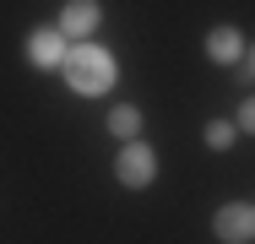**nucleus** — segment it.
<instances>
[{"mask_svg":"<svg viewBox=\"0 0 255 244\" xmlns=\"http://www.w3.org/2000/svg\"><path fill=\"white\" fill-rule=\"evenodd\" d=\"M65 49H71V38H65L60 27H33V33H27V65H33V71H60Z\"/></svg>","mask_w":255,"mask_h":244,"instance_id":"5","label":"nucleus"},{"mask_svg":"<svg viewBox=\"0 0 255 244\" xmlns=\"http://www.w3.org/2000/svg\"><path fill=\"white\" fill-rule=\"evenodd\" d=\"M54 27H60L71 44H82V38H93V33L103 27V5H98V0H65Z\"/></svg>","mask_w":255,"mask_h":244,"instance_id":"4","label":"nucleus"},{"mask_svg":"<svg viewBox=\"0 0 255 244\" xmlns=\"http://www.w3.org/2000/svg\"><path fill=\"white\" fill-rule=\"evenodd\" d=\"M103 125H109V130H114V136H120V141H136V136H141V125H147V120H141V109H136V103H114V109H109V120H103Z\"/></svg>","mask_w":255,"mask_h":244,"instance_id":"7","label":"nucleus"},{"mask_svg":"<svg viewBox=\"0 0 255 244\" xmlns=\"http://www.w3.org/2000/svg\"><path fill=\"white\" fill-rule=\"evenodd\" d=\"M60 76H65V87H71L76 98H103L109 87H114V76H120V60H114L103 44L82 38V44H71V49H65V60H60Z\"/></svg>","mask_w":255,"mask_h":244,"instance_id":"1","label":"nucleus"},{"mask_svg":"<svg viewBox=\"0 0 255 244\" xmlns=\"http://www.w3.org/2000/svg\"><path fill=\"white\" fill-rule=\"evenodd\" d=\"M250 125H255V103L245 98V103H239V114H234V130H250Z\"/></svg>","mask_w":255,"mask_h":244,"instance_id":"9","label":"nucleus"},{"mask_svg":"<svg viewBox=\"0 0 255 244\" xmlns=\"http://www.w3.org/2000/svg\"><path fill=\"white\" fill-rule=\"evenodd\" d=\"M234 136H239V130H234L228 120H206V125H201V141L212 146V152H228V146H234Z\"/></svg>","mask_w":255,"mask_h":244,"instance_id":"8","label":"nucleus"},{"mask_svg":"<svg viewBox=\"0 0 255 244\" xmlns=\"http://www.w3.org/2000/svg\"><path fill=\"white\" fill-rule=\"evenodd\" d=\"M212 239L217 244H250L255 239V206L250 201H223L212 212Z\"/></svg>","mask_w":255,"mask_h":244,"instance_id":"3","label":"nucleus"},{"mask_svg":"<svg viewBox=\"0 0 255 244\" xmlns=\"http://www.w3.org/2000/svg\"><path fill=\"white\" fill-rule=\"evenodd\" d=\"M245 49H250V44H245V33L228 27V22H217V27L206 33V60H212V65H234Z\"/></svg>","mask_w":255,"mask_h":244,"instance_id":"6","label":"nucleus"},{"mask_svg":"<svg viewBox=\"0 0 255 244\" xmlns=\"http://www.w3.org/2000/svg\"><path fill=\"white\" fill-rule=\"evenodd\" d=\"M114 179L125 185V190H147L157 179V146L152 141H120V157H114Z\"/></svg>","mask_w":255,"mask_h":244,"instance_id":"2","label":"nucleus"}]
</instances>
